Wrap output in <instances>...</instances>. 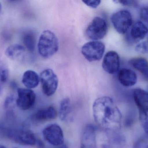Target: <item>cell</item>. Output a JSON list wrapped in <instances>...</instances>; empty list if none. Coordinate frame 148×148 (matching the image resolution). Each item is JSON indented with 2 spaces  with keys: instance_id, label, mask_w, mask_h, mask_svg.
<instances>
[{
  "instance_id": "9",
  "label": "cell",
  "mask_w": 148,
  "mask_h": 148,
  "mask_svg": "<svg viewBox=\"0 0 148 148\" xmlns=\"http://www.w3.org/2000/svg\"><path fill=\"white\" fill-rule=\"evenodd\" d=\"M42 135L44 140L52 146L58 147L64 143L63 130L56 123H52L45 127L42 131Z\"/></svg>"
},
{
  "instance_id": "5",
  "label": "cell",
  "mask_w": 148,
  "mask_h": 148,
  "mask_svg": "<svg viewBox=\"0 0 148 148\" xmlns=\"http://www.w3.org/2000/svg\"><path fill=\"white\" fill-rule=\"evenodd\" d=\"M108 30V24L106 21L100 17H96L87 27L86 34L89 39L97 41L104 38Z\"/></svg>"
},
{
  "instance_id": "18",
  "label": "cell",
  "mask_w": 148,
  "mask_h": 148,
  "mask_svg": "<svg viewBox=\"0 0 148 148\" xmlns=\"http://www.w3.org/2000/svg\"><path fill=\"white\" fill-rule=\"evenodd\" d=\"M25 51L24 46L21 44H15L10 45L6 49L5 54L10 59L15 60L21 56Z\"/></svg>"
},
{
  "instance_id": "20",
  "label": "cell",
  "mask_w": 148,
  "mask_h": 148,
  "mask_svg": "<svg viewBox=\"0 0 148 148\" xmlns=\"http://www.w3.org/2000/svg\"><path fill=\"white\" fill-rule=\"evenodd\" d=\"M23 43L26 47L30 52L34 50L36 45L35 36L31 32L25 33L23 37Z\"/></svg>"
},
{
  "instance_id": "15",
  "label": "cell",
  "mask_w": 148,
  "mask_h": 148,
  "mask_svg": "<svg viewBox=\"0 0 148 148\" xmlns=\"http://www.w3.org/2000/svg\"><path fill=\"white\" fill-rule=\"evenodd\" d=\"M148 34L147 26L140 21L136 22L132 26L130 36L134 41H139L143 40Z\"/></svg>"
},
{
  "instance_id": "7",
  "label": "cell",
  "mask_w": 148,
  "mask_h": 148,
  "mask_svg": "<svg viewBox=\"0 0 148 148\" xmlns=\"http://www.w3.org/2000/svg\"><path fill=\"white\" fill-rule=\"evenodd\" d=\"M40 81L43 94L48 96H52L58 87V78L52 70L47 69L40 73Z\"/></svg>"
},
{
  "instance_id": "17",
  "label": "cell",
  "mask_w": 148,
  "mask_h": 148,
  "mask_svg": "<svg viewBox=\"0 0 148 148\" xmlns=\"http://www.w3.org/2000/svg\"><path fill=\"white\" fill-rule=\"evenodd\" d=\"M130 65L148 80V61L143 57H138L131 59L130 61Z\"/></svg>"
},
{
  "instance_id": "1",
  "label": "cell",
  "mask_w": 148,
  "mask_h": 148,
  "mask_svg": "<svg viewBox=\"0 0 148 148\" xmlns=\"http://www.w3.org/2000/svg\"><path fill=\"white\" fill-rule=\"evenodd\" d=\"M92 109L94 120L99 127L111 131L120 129L121 114L112 98L107 96L97 98Z\"/></svg>"
},
{
  "instance_id": "23",
  "label": "cell",
  "mask_w": 148,
  "mask_h": 148,
  "mask_svg": "<svg viewBox=\"0 0 148 148\" xmlns=\"http://www.w3.org/2000/svg\"><path fill=\"white\" fill-rule=\"evenodd\" d=\"M136 50L142 54H148V41L142 42L138 43L135 48Z\"/></svg>"
},
{
  "instance_id": "29",
  "label": "cell",
  "mask_w": 148,
  "mask_h": 148,
  "mask_svg": "<svg viewBox=\"0 0 148 148\" xmlns=\"http://www.w3.org/2000/svg\"><path fill=\"white\" fill-rule=\"evenodd\" d=\"M2 9V5L1 4V2H0V12H1V10Z\"/></svg>"
},
{
  "instance_id": "26",
  "label": "cell",
  "mask_w": 148,
  "mask_h": 148,
  "mask_svg": "<svg viewBox=\"0 0 148 148\" xmlns=\"http://www.w3.org/2000/svg\"><path fill=\"white\" fill-rule=\"evenodd\" d=\"M116 2L124 6H132L136 4L135 1H117Z\"/></svg>"
},
{
  "instance_id": "31",
  "label": "cell",
  "mask_w": 148,
  "mask_h": 148,
  "mask_svg": "<svg viewBox=\"0 0 148 148\" xmlns=\"http://www.w3.org/2000/svg\"><path fill=\"white\" fill-rule=\"evenodd\" d=\"M147 41H148V40H147Z\"/></svg>"
},
{
  "instance_id": "30",
  "label": "cell",
  "mask_w": 148,
  "mask_h": 148,
  "mask_svg": "<svg viewBox=\"0 0 148 148\" xmlns=\"http://www.w3.org/2000/svg\"><path fill=\"white\" fill-rule=\"evenodd\" d=\"M1 87H0V94H1Z\"/></svg>"
},
{
  "instance_id": "11",
  "label": "cell",
  "mask_w": 148,
  "mask_h": 148,
  "mask_svg": "<svg viewBox=\"0 0 148 148\" xmlns=\"http://www.w3.org/2000/svg\"><path fill=\"white\" fill-rule=\"evenodd\" d=\"M102 65L103 68L107 73L110 74H115L120 68L119 55L115 51H109L104 56Z\"/></svg>"
},
{
  "instance_id": "10",
  "label": "cell",
  "mask_w": 148,
  "mask_h": 148,
  "mask_svg": "<svg viewBox=\"0 0 148 148\" xmlns=\"http://www.w3.org/2000/svg\"><path fill=\"white\" fill-rule=\"evenodd\" d=\"M16 104L23 110L30 109L35 103L36 96L34 92L29 89L20 88L17 89Z\"/></svg>"
},
{
  "instance_id": "4",
  "label": "cell",
  "mask_w": 148,
  "mask_h": 148,
  "mask_svg": "<svg viewBox=\"0 0 148 148\" xmlns=\"http://www.w3.org/2000/svg\"><path fill=\"white\" fill-rule=\"evenodd\" d=\"M111 22L115 29L119 34H126L133 24L132 15L125 10H119L111 16Z\"/></svg>"
},
{
  "instance_id": "14",
  "label": "cell",
  "mask_w": 148,
  "mask_h": 148,
  "mask_svg": "<svg viewBox=\"0 0 148 148\" xmlns=\"http://www.w3.org/2000/svg\"><path fill=\"white\" fill-rule=\"evenodd\" d=\"M58 113L55 108L49 106L46 108L42 109L37 111L33 116L34 120L38 122L51 120L56 119Z\"/></svg>"
},
{
  "instance_id": "25",
  "label": "cell",
  "mask_w": 148,
  "mask_h": 148,
  "mask_svg": "<svg viewBox=\"0 0 148 148\" xmlns=\"http://www.w3.org/2000/svg\"><path fill=\"white\" fill-rule=\"evenodd\" d=\"M140 15L142 19L148 23V7L142 9Z\"/></svg>"
},
{
  "instance_id": "24",
  "label": "cell",
  "mask_w": 148,
  "mask_h": 148,
  "mask_svg": "<svg viewBox=\"0 0 148 148\" xmlns=\"http://www.w3.org/2000/svg\"><path fill=\"white\" fill-rule=\"evenodd\" d=\"M84 3L87 6L94 8H97L101 3L100 1H83Z\"/></svg>"
},
{
  "instance_id": "3",
  "label": "cell",
  "mask_w": 148,
  "mask_h": 148,
  "mask_svg": "<svg viewBox=\"0 0 148 148\" xmlns=\"http://www.w3.org/2000/svg\"><path fill=\"white\" fill-rule=\"evenodd\" d=\"M1 132L2 134H3L7 138L20 145L34 146L36 142L35 136L30 130L3 129Z\"/></svg>"
},
{
  "instance_id": "19",
  "label": "cell",
  "mask_w": 148,
  "mask_h": 148,
  "mask_svg": "<svg viewBox=\"0 0 148 148\" xmlns=\"http://www.w3.org/2000/svg\"><path fill=\"white\" fill-rule=\"evenodd\" d=\"M72 111L71 101L69 98L63 99L60 103L59 116L62 120H65Z\"/></svg>"
},
{
  "instance_id": "28",
  "label": "cell",
  "mask_w": 148,
  "mask_h": 148,
  "mask_svg": "<svg viewBox=\"0 0 148 148\" xmlns=\"http://www.w3.org/2000/svg\"><path fill=\"white\" fill-rule=\"evenodd\" d=\"M0 148H6L4 146L2 145H0Z\"/></svg>"
},
{
  "instance_id": "21",
  "label": "cell",
  "mask_w": 148,
  "mask_h": 148,
  "mask_svg": "<svg viewBox=\"0 0 148 148\" xmlns=\"http://www.w3.org/2000/svg\"><path fill=\"white\" fill-rule=\"evenodd\" d=\"M133 148H148V132L142 136L135 142Z\"/></svg>"
},
{
  "instance_id": "16",
  "label": "cell",
  "mask_w": 148,
  "mask_h": 148,
  "mask_svg": "<svg viewBox=\"0 0 148 148\" xmlns=\"http://www.w3.org/2000/svg\"><path fill=\"white\" fill-rule=\"evenodd\" d=\"M40 81V77L36 72L28 70L23 74L22 81L27 88L31 89L37 87Z\"/></svg>"
},
{
  "instance_id": "22",
  "label": "cell",
  "mask_w": 148,
  "mask_h": 148,
  "mask_svg": "<svg viewBox=\"0 0 148 148\" xmlns=\"http://www.w3.org/2000/svg\"><path fill=\"white\" fill-rule=\"evenodd\" d=\"M9 76L8 67L2 62L0 61V83H5Z\"/></svg>"
},
{
  "instance_id": "8",
  "label": "cell",
  "mask_w": 148,
  "mask_h": 148,
  "mask_svg": "<svg viewBox=\"0 0 148 148\" xmlns=\"http://www.w3.org/2000/svg\"><path fill=\"white\" fill-rule=\"evenodd\" d=\"M133 96L139 111L140 123H148V92L141 89H134Z\"/></svg>"
},
{
  "instance_id": "13",
  "label": "cell",
  "mask_w": 148,
  "mask_h": 148,
  "mask_svg": "<svg viewBox=\"0 0 148 148\" xmlns=\"http://www.w3.org/2000/svg\"><path fill=\"white\" fill-rule=\"evenodd\" d=\"M118 78L121 84L127 87L134 86L137 81V75L129 69L121 70L118 73Z\"/></svg>"
},
{
  "instance_id": "12",
  "label": "cell",
  "mask_w": 148,
  "mask_h": 148,
  "mask_svg": "<svg viewBox=\"0 0 148 148\" xmlns=\"http://www.w3.org/2000/svg\"><path fill=\"white\" fill-rule=\"evenodd\" d=\"M81 148H97L95 129L90 124L87 125L83 132Z\"/></svg>"
},
{
  "instance_id": "2",
  "label": "cell",
  "mask_w": 148,
  "mask_h": 148,
  "mask_svg": "<svg viewBox=\"0 0 148 148\" xmlns=\"http://www.w3.org/2000/svg\"><path fill=\"white\" fill-rule=\"evenodd\" d=\"M59 42L55 34L49 30L42 32L38 43L39 54L43 58H49L58 51Z\"/></svg>"
},
{
  "instance_id": "27",
  "label": "cell",
  "mask_w": 148,
  "mask_h": 148,
  "mask_svg": "<svg viewBox=\"0 0 148 148\" xmlns=\"http://www.w3.org/2000/svg\"><path fill=\"white\" fill-rule=\"evenodd\" d=\"M54 148H69L67 146V145L65 144H62V145H60V146H58V147H56Z\"/></svg>"
},
{
  "instance_id": "6",
  "label": "cell",
  "mask_w": 148,
  "mask_h": 148,
  "mask_svg": "<svg viewBox=\"0 0 148 148\" xmlns=\"http://www.w3.org/2000/svg\"><path fill=\"white\" fill-rule=\"evenodd\" d=\"M105 45L99 41H93L85 43L82 48V54L89 62L101 60L105 51Z\"/></svg>"
}]
</instances>
